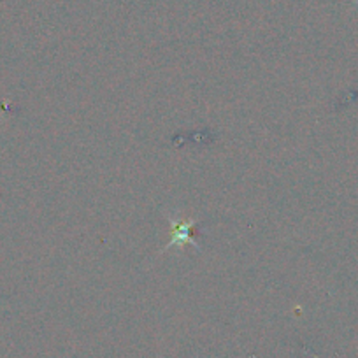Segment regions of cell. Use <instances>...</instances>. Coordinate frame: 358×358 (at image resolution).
<instances>
[{"label":"cell","instance_id":"1","mask_svg":"<svg viewBox=\"0 0 358 358\" xmlns=\"http://www.w3.org/2000/svg\"><path fill=\"white\" fill-rule=\"evenodd\" d=\"M169 220H171V225H172V241L167 244V250L171 246H183V244L187 243L194 244L197 250L201 248V244L197 243V237H201L202 232L199 230L197 223H187L174 218H169Z\"/></svg>","mask_w":358,"mask_h":358}]
</instances>
